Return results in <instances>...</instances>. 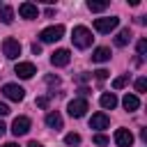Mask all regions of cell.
Instances as JSON below:
<instances>
[{
  "label": "cell",
  "mask_w": 147,
  "mask_h": 147,
  "mask_svg": "<svg viewBox=\"0 0 147 147\" xmlns=\"http://www.w3.org/2000/svg\"><path fill=\"white\" fill-rule=\"evenodd\" d=\"M106 7H108V2H96V0H90L87 2V9L90 11H103Z\"/></svg>",
  "instance_id": "20"
},
{
  "label": "cell",
  "mask_w": 147,
  "mask_h": 147,
  "mask_svg": "<svg viewBox=\"0 0 147 147\" xmlns=\"http://www.w3.org/2000/svg\"><path fill=\"white\" fill-rule=\"evenodd\" d=\"M136 48H138V55H145V53H147V39H140Z\"/></svg>",
  "instance_id": "24"
},
{
  "label": "cell",
  "mask_w": 147,
  "mask_h": 147,
  "mask_svg": "<svg viewBox=\"0 0 147 147\" xmlns=\"http://www.w3.org/2000/svg\"><path fill=\"white\" fill-rule=\"evenodd\" d=\"M129 41H131V30H129V28L119 30V34L115 37V46H119V48H122V46H126Z\"/></svg>",
  "instance_id": "17"
},
{
  "label": "cell",
  "mask_w": 147,
  "mask_h": 147,
  "mask_svg": "<svg viewBox=\"0 0 147 147\" xmlns=\"http://www.w3.org/2000/svg\"><path fill=\"white\" fill-rule=\"evenodd\" d=\"M78 94H80V99H83V96L90 94V90H87V87H78Z\"/></svg>",
  "instance_id": "31"
},
{
  "label": "cell",
  "mask_w": 147,
  "mask_h": 147,
  "mask_svg": "<svg viewBox=\"0 0 147 147\" xmlns=\"http://www.w3.org/2000/svg\"><path fill=\"white\" fill-rule=\"evenodd\" d=\"M48 103H51V96H37V106L39 108H48Z\"/></svg>",
  "instance_id": "26"
},
{
  "label": "cell",
  "mask_w": 147,
  "mask_h": 147,
  "mask_svg": "<svg viewBox=\"0 0 147 147\" xmlns=\"http://www.w3.org/2000/svg\"><path fill=\"white\" fill-rule=\"evenodd\" d=\"M94 145H99V147H103V145H108V136H103V133H96L94 138Z\"/></svg>",
  "instance_id": "22"
},
{
  "label": "cell",
  "mask_w": 147,
  "mask_h": 147,
  "mask_svg": "<svg viewBox=\"0 0 147 147\" xmlns=\"http://www.w3.org/2000/svg\"><path fill=\"white\" fill-rule=\"evenodd\" d=\"M32 53H34V55H39V53H41V44H37V41H34V44H32Z\"/></svg>",
  "instance_id": "29"
},
{
  "label": "cell",
  "mask_w": 147,
  "mask_h": 147,
  "mask_svg": "<svg viewBox=\"0 0 147 147\" xmlns=\"http://www.w3.org/2000/svg\"><path fill=\"white\" fill-rule=\"evenodd\" d=\"M115 142H117V147H131L133 145V133L129 129H117L115 131Z\"/></svg>",
  "instance_id": "11"
},
{
  "label": "cell",
  "mask_w": 147,
  "mask_h": 147,
  "mask_svg": "<svg viewBox=\"0 0 147 147\" xmlns=\"http://www.w3.org/2000/svg\"><path fill=\"white\" fill-rule=\"evenodd\" d=\"M94 76H96V80H106L108 78V71L106 69H99V71H94Z\"/></svg>",
  "instance_id": "27"
},
{
  "label": "cell",
  "mask_w": 147,
  "mask_h": 147,
  "mask_svg": "<svg viewBox=\"0 0 147 147\" xmlns=\"http://www.w3.org/2000/svg\"><path fill=\"white\" fill-rule=\"evenodd\" d=\"M30 126H32V122H30V117H25V115H18L14 122H11V133L18 138V136H25L28 131H30Z\"/></svg>",
  "instance_id": "7"
},
{
  "label": "cell",
  "mask_w": 147,
  "mask_h": 147,
  "mask_svg": "<svg viewBox=\"0 0 147 147\" xmlns=\"http://www.w3.org/2000/svg\"><path fill=\"white\" fill-rule=\"evenodd\" d=\"M5 115H9V106L0 101V117H5Z\"/></svg>",
  "instance_id": "28"
},
{
  "label": "cell",
  "mask_w": 147,
  "mask_h": 147,
  "mask_svg": "<svg viewBox=\"0 0 147 147\" xmlns=\"http://www.w3.org/2000/svg\"><path fill=\"white\" fill-rule=\"evenodd\" d=\"M99 101H101V106H103V108H106V110H113V108H115V106H117V96H115V94H113V92H103V94H101V99H99Z\"/></svg>",
  "instance_id": "15"
},
{
  "label": "cell",
  "mask_w": 147,
  "mask_h": 147,
  "mask_svg": "<svg viewBox=\"0 0 147 147\" xmlns=\"http://www.w3.org/2000/svg\"><path fill=\"white\" fill-rule=\"evenodd\" d=\"M64 142H67L69 147H78V145H80V136H78V133H67V136H64Z\"/></svg>",
  "instance_id": "19"
},
{
  "label": "cell",
  "mask_w": 147,
  "mask_h": 147,
  "mask_svg": "<svg viewBox=\"0 0 147 147\" xmlns=\"http://www.w3.org/2000/svg\"><path fill=\"white\" fill-rule=\"evenodd\" d=\"M2 53H5V57L16 60V57L21 55V41L14 39V37H7V39L2 41Z\"/></svg>",
  "instance_id": "4"
},
{
  "label": "cell",
  "mask_w": 147,
  "mask_h": 147,
  "mask_svg": "<svg viewBox=\"0 0 147 147\" xmlns=\"http://www.w3.org/2000/svg\"><path fill=\"white\" fill-rule=\"evenodd\" d=\"M46 85H48V87H57V85H60V78L53 76V74H48V76H46Z\"/></svg>",
  "instance_id": "23"
},
{
  "label": "cell",
  "mask_w": 147,
  "mask_h": 147,
  "mask_svg": "<svg viewBox=\"0 0 147 147\" xmlns=\"http://www.w3.org/2000/svg\"><path fill=\"white\" fill-rule=\"evenodd\" d=\"M108 60H110V48H106V46H99L92 53V62H108Z\"/></svg>",
  "instance_id": "14"
},
{
  "label": "cell",
  "mask_w": 147,
  "mask_h": 147,
  "mask_svg": "<svg viewBox=\"0 0 147 147\" xmlns=\"http://www.w3.org/2000/svg\"><path fill=\"white\" fill-rule=\"evenodd\" d=\"M18 16L21 18H28V21L30 18H37L39 16V7L34 2H21L18 5Z\"/></svg>",
  "instance_id": "9"
},
{
  "label": "cell",
  "mask_w": 147,
  "mask_h": 147,
  "mask_svg": "<svg viewBox=\"0 0 147 147\" xmlns=\"http://www.w3.org/2000/svg\"><path fill=\"white\" fill-rule=\"evenodd\" d=\"M126 83H129V76H117V78L113 80V87H115V90H122Z\"/></svg>",
  "instance_id": "21"
},
{
  "label": "cell",
  "mask_w": 147,
  "mask_h": 147,
  "mask_svg": "<svg viewBox=\"0 0 147 147\" xmlns=\"http://www.w3.org/2000/svg\"><path fill=\"white\" fill-rule=\"evenodd\" d=\"M28 147H44L41 142H37V140H32V142H28Z\"/></svg>",
  "instance_id": "33"
},
{
  "label": "cell",
  "mask_w": 147,
  "mask_h": 147,
  "mask_svg": "<svg viewBox=\"0 0 147 147\" xmlns=\"http://www.w3.org/2000/svg\"><path fill=\"white\" fill-rule=\"evenodd\" d=\"M69 60H71V53H69L67 48H57V51H53V55H51V64H53V67H67Z\"/></svg>",
  "instance_id": "8"
},
{
  "label": "cell",
  "mask_w": 147,
  "mask_h": 147,
  "mask_svg": "<svg viewBox=\"0 0 147 147\" xmlns=\"http://www.w3.org/2000/svg\"><path fill=\"white\" fill-rule=\"evenodd\" d=\"M2 94L9 99V101H23L25 99V90L16 83H5L2 85Z\"/></svg>",
  "instance_id": "5"
},
{
  "label": "cell",
  "mask_w": 147,
  "mask_h": 147,
  "mask_svg": "<svg viewBox=\"0 0 147 147\" xmlns=\"http://www.w3.org/2000/svg\"><path fill=\"white\" fill-rule=\"evenodd\" d=\"M117 25H119V18H117V16H103V18H96V21H94V30L101 32V34L113 32Z\"/></svg>",
  "instance_id": "2"
},
{
  "label": "cell",
  "mask_w": 147,
  "mask_h": 147,
  "mask_svg": "<svg viewBox=\"0 0 147 147\" xmlns=\"http://www.w3.org/2000/svg\"><path fill=\"white\" fill-rule=\"evenodd\" d=\"M46 124H48L51 129L60 131V129H62V115H60L57 110H51V113L46 115Z\"/></svg>",
  "instance_id": "13"
},
{
  "label": "cell",
  "mask_w": 147,
  "mask_h": 147,
  "mask_svg": "<svg viewBox=\"0 0 147 147\" xmlns=\"http://www.w3.org/2000/svg\"><path fill=\"white\" fill-rule=\"evenodd\" d=\"M90 80V74H78V83H87Z\"/></svg>",
  "instance_id": "30"
},
{
  "label": "cell",
  "mask_w": 147,
  "mask_h": 147,
  "mask_svg": "<svg viewBox=\"0 0 147 147\" xmlns=\"http://www.w3.org/2000/svg\"><path fill=\"white\" fill-rule=\"evenodd\" d=\"M5 131H7V126H5V122H0V138L5 136Z\"/></svg>",
  "instance_id": "32"
},
{
  "label": "cell",
  "mask_w": 147,
  "mask_h": 147,
  "mask_svg": "<svg viewBox=\"0 0 147 147\" xmlns=\"http://www.w3.org/2000/svg\"><path fill=\"white\" fill-rule=\"evenodd\" d=\"M62 34H64V28H62V25H51V28H44V30L39 32V39H41L44 44H53V41L62 39Z\"/></svg>",
  "instance_id": "3"
},
{
  "label": "cell",
  "mask_w": 147,
  "mask_h": 147,
  "mask_svg": "<svg viewBox=\"0 0 147 147\" xmlns=\"http://www.w3.org/2000/svg\"><path fill=\"white\" fill-rule=\"evenodd\" d=\"M92 32L85 28V25H76L74 28V32H71V41H74V46L76 48H90L92 46Z\"/></svg>",
  "instance_id": "1"
},
{
  "label": "cell",
  "mask_w": 147,
  "mask_h": 147,
  "mask_svg": "<svg viewBox=\"0 0 147 147\" xmlns=\"http://www.w3.org/2000/svg\"><path fill=\"white\" fill-rule=\"evenodd\" d=\"M122 106H124L129 113H131V110H138V108H140V99H138L136 94H126V96L122 99Z\"/></svg>",
  "instance_id": "16"
},
{
  "label": "cell",
  "mask_w": 147,
  "mask_h": 147,
  "mask_svg": "<svg viewBox=\"0 0 147 147\" xmlns=\"http://www.w3.org/2000/svg\"><path fill=\"white\" fill-rule=\"evenodd\" d=\"M108 124H110V119H108V115H106V113H94V115L90 117V126H92V129H96V131L108 129Z\"/></svg>",
  "instance_id": "12"
},
{
  "label": "cell",
  "mask_w": 147,
  "mask_h": 147,
  "mask_svg": "<svg viewBox=\"0 0 147 147\" xmlns=\"http://www.w3.org/2000/svg\"><path fill=\"white\" fill-rule=\"evenodd\" d=\"M136 90H138V92H145V90H147V78H138V80H136Z\"/></svg>",
  "instance_id": "25"
},
{
  "label": "cell",
  "mask_w": 147,
  "mask_h": 147,
  "mask_svg": "<svg viewBox=\"0 0 147 147\" xmlns=\"http://www.w3.org/2000/svg\"><path fill=\"white\" fill-rule=\"evenodd\" d=\"M14 74H16L18 78H32V76L37 74V69H34L32 62H18V64L14 67Z\"/></svg>",
  "instance_id": "10"
},
{
  "label": "cell",
  "mask_w": 147,
  "mask_h": 147,
  "mask_svg": "<svg viewBox=\"0 0 147 147\" xmlns=\"http://www.w3.org/2000/svg\"><path fill=\"white\" fill-rule=\"evenodd\" d=\"M0 21H2L5 25H9V23L14 21V9H11L9 5H2V7H0Z\"/></svg>",
  "instance_id": "18"
},
{
  "label": "cell",
  "mask_w": 147,
  "mask_h": 147,
  "mask_svg": "<svg viewBox=\"0 0 147 147\" xmlns=\"http://www.w3.org/2000/svg\"><path fill=\"white\" fill-rule=\"evenodd\" d=\"M5 147H18V145H16V142H7Z\"/></svg>",
  "instance_id": "34"
},
{
  "label": "cell",
  "mask_w": 147,
  "mask_h": 147,
  "mask_svg": "<svg viewBox=\"0 0 147 147\" xmlns=\"http://www.w3.org/2000/svg\"><path fill=\"white\" fill-rule=\"evenodd\" d=\"M87 110H90V106H87V101H85V99H71V101H69V106H67V113H69L71 117H76V119H78V117H83Z\"/></svg>",
  "instance_id": "6"
}]
</instances>
